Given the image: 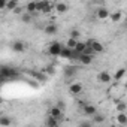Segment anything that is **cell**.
Masks as SVG:
<instances>
[{
  "label": "cell",
  "instance_id": "277c9868",
  "mask_svg": "<svg viewBox=\"0 0 127 127\" xmlns=\"http://www.w3.org/2000/svg\"><path fill=\"white\" fill-rule=\"evenodd\" d=\"M114 79V76L108 72V70H100L97 73V81L100 84H111V81Z\"/></svg>",
  "mask_w": 127,
  "mask_h": 127
},
{
  "label": "cell",
  "instance_id": "d6986e66",
  "mask_svg": "<svg viewBox=\"0 0 127 127\" xmlns=\"http://www.w3.org/2000/svg\"><path fill=\"white\" fill-rule=\"evenodd\" d=\"M58 124H60V121L52 117H48L45 120V127H58Z\"/></svg>",
  "mask_w": 127,
  "mask_h": 127
},
{
  "label": "cell",
  "instance_id": "e0dca14e",
  "mask_svg": "<svg viewBox=\"0 0 127 127\" xmlns=\"http://www.w3.org/2000/svg\"><path fill=\"white\" fill-rule=\"evenodd\" d=\"M79 61L82 63V64H91L93 57H91V54H81L79 55Z\"/></svg>",
  "mask_w": 127,
  "mask_h": 127
},
{
  "label": "cell",
  "instance_id": "ba28073f",
  "mask_svg": "<svg viewBox=\"0 0 127 127\" xmlns=\"http://www.w3.org/2000/svg\"><path fill=\"white\" fill-rule=\"evenodd\" d=\"M11 48H12L14 52H24V51L27 49V45H26V42H23V40H14L12 45H11Z\"/></svg>",
  "mask_w": 127,
  "mask_h": 127
},
{
  "label": "cell",
  "instance_id": "4316f807",
  "mask_svg": "<svg viewBox=\"0 0 127 127\" xmlns=\"http://www.w3.org/2000/svg\"><path fill=\"white\" fill-rule=\"evenodd\" d=\"M81 127H90V124H82Z\"/></svg>",
  "mask_w": 127,
  "mask_h": 127
},
{
  "label": "cell",
  "instance_id": "603a6c76",
  "mask_svg": "<svg viewBox=\"0 0 127 127\" xmlns=\"http://www.w3.org/2000/svg\"><path fill=\"white\" fill-rule=\"evenodd\" d=\"M60 57L61 58H72L73 57V51L64 46V48H63V51H61V54H60Z\"/></svg>",
  "mask_w": 127,
  "mask_h": 127
},
{
  "label": "cell",
  "instance_id": "8fae6325",
  "mask_svg": "<svg viewBox=\"0 0 127 127\" xmlns=\"http://www.w3.org/2000/svg\"><path fill=\"white\" fill-rule=\"evenodd\" d=\"M54 11L57 14H66L69 11V5L64 2H57V3H54Z\"/></svg>",
  "mask_w": 127,
  "mask_h": 127
},
{
  "label": "cell",
  "instance_id": "7c38bea8",
  "mask_svg": "<svg viewBox=\"0 0 127 127\" xmlns=\"http://www.w3.org/2000/svg\"><path fill=\"white\" fill-rule=\"evenodd\" d=\"M24 11L29 12V14H32V15H34L37 12V2H27L24 5Z\"/></svg>",
  "mask_w": 127,
  "mask_h": 127
},
{
  "label": "cell",
  "instance_id": "9c48e42d",
  "mask_svg": "<svg viewBox=\"0 0 127 127\" xmlns=\"http://www.w3.org/2000/svg\"><path fill=\"white\" fill-rule=\"evenodd\" d=\"M82 91H84V87H82L81 82H72V84L69 85V93H72L73 96H78V94H81Z\"/></svg>",
  "mask_w": 127,
  "mask_h": 127
},
{
  "label": "cell",
  "instance_id": "52a82bcc",
  "mask_svg": "<svg viewBox=\"0 0 127 127\" xmlns=\"http://www.w3.org/2000/svg\"><path fill=\"white\" fill-rule=\"evenodd\" d=\"M52 9H54V3H49V2H37V12L49 14Z\"/></svg>",
  "mask_w": 127,
  "mask_h": 127
},
{
  "label": "cell",
  "instance_id": "83f0119b",
  "mask_svg": "<svg viewBox=\"0 0 127 127\" xmlns=\"http://www.w3.org/2000/svg\"><path fill=\"white\" fill-rule=\"evenodd\" d=\"M124 87L127 88V78H126V82H124Z\"/></svg>",
  "mask_w": 127,
  "mask_h": 127
},
{
  "label": "cell",
  "instance_id": "cb8c5ba5",
  "mask_svg": "<svg viewBox=\"0 0 127 127\" xmlns=\"http://www.w3.org/2000/svg\"><path fill=\"white\" fill-rule=\"evenodd\" d=\"M105 120H106V118H105V115H103V114H99V112L93 117V123H94V124H102Z\"/></svg>",
  "mask_w": 127,
  "mask_h": 127
},
{
  "label": "cell",
  "instance_id": "44dd1931",
  "mask_svg": "<svg viewBox=\"0 0 127 127\" xmlns=\"http://www.w3.org/2000/svg\"><path fill=\"white\" fill-rule=\"evenodd\" d=\"M21 21H23V23H24V24H30V23H32V21H33V15H32V14H29V12H26V11H24V12H23V14H21Z\"/></svg>",
  "mask_w": 127,
  "mask_h": 127
},
{
  "label": "cell",
  "instance_id": "2e32d148",
  "mask_svg": "<svg viewBox=\"0 0 127 127\" xmlns=\"http://www.w3.org/2000/svg\"><path fill=\"white\" fill-rule=\"evenodd\" d=\"M17 8H20V3L17 2V0H9V2H6V11L14 12Z\"/></svg>",
  "mask_w": 127,
  "mask_h": 127
},
{
  "label": "cell",
  "instance_id": "30bf717a",
  "mask_svg": "<svg viewBox=\"0 0 127 127\" xmlns=\"http://www.w3.org/2000/svg\"><path fill=\"white\" fill-rule=\"evenodd\" d=\"M82 112H84V115L93 118V117L97 114V108H96L94 105H90V103H88V105H84V106H82Z\"/></svg>",
  "mask_w": 127,
  "mask_h": 127
},
{
  "label": "cell",
  "instance_id": "f1b7e54d",
  "mask_svg": "<svg viewBox=\"0 0 127 127\" xmlns=\"http://www.w3.org/2000/svg\"><path fill=\"white\" fill-rule=\"evenodd\" d=\"M27 127H33V126H27Z\"/></svg>",
  "mask_w": 127,
  "mask_h": 127
},
{
  "label": "cell",
  "instance_id": "7a4b0ae2",
  "mask_svg": "<svg viewBox=\"0 0 127 127\" xmlns=\"http://www.w3.org/2000/svg\"><path fill=\"white\" fill-rule=\"evenodd\" d=\"M96 18L99 21H108L111 18V12L108 11V8H97L96 9Z\"/></svg>",
  "mask_w": 127,
  "mask_h": 127
},
{
  "label": "cell",
  "instance_id": "9a60e30c",
  "mask_svg": "<svg viewBox=\"0 0 127 127\" xmlns=\"http://www.w3.org/2000/svg\"><path fill=\"white\" fill-rule=\"evenodd\" d=\"M0 126L2 127H9L12 126V118L8 115H0Z\"/></svg>",
  "mask_w": 127,
  "mask_h": 127
},
{
  "label": "cell",
  "instance_id": "5b68a950",
  "mask_svg": "<svg viewBox=\"0 0 127 127\" xmlns=\"http://www.w3.org/2000/svg\"><path fill=\"white\" fill-rule=\"evenodd\" d=\"M48 117H52V118L61 121V118H63V108H60V106H51L49 111H48Z\"/></svg>",
  "mask_w": 127,
  "mask_h": 127
},
{
  "label": "cell",
  "instance_id": "d4e9b609",
  "mask_svg": "<svg viewBox=\"0 0 127 127\" xmlns=\"http://www.w3.org/2000/svg\"><path fill=\"white\" fill-rule=\"evenodd\" d=\"M79 36H81V32H79L78 29H72L70 33H69V37H72V39H75V40H78Z\"/></svg>",
  "mask_w": 127,
  "mask_h": 127
},
{
  "label": "cell",
  "instance_id": "ac0fdd59",
  "mask_svg": "<svg viewBox=\"0 0 127 127\" xmlns=\"http://www.w3.org/2000/svg\"><path fill=\"white\" fill-rule=\"evenodd\" d=\"M126 73H127V70H126L124 67H120V69L114 73V79H115V81H121V79L126 76Z\"/></svg>",
  "mask_w": 127,
  "mask_h": 127
},
{
  "label": "cell",
  "instance_id": "5bb4252c",
  "mask_svg": "<svg viewBox=\"0 0 127 127\" xmlns=\"http://www.w3.org/2000/svg\"><path fill=\"white\" fill-rule=\"evenodd\" d=\"M121 20H123V12H121V11H115V12H111V18H109V21H111V23L117 24V23H120Z\"/></svg>",
  "mask_w": 127,
  "mask_h": 127
},
{
  "label": "cell",
  "instance_id": "6da1fadb",
  "mask_svg": "<svg viewBox=\"0 0 127 127\" xmlns=\"http://www.w3.org/2000/svg\"><path fill=\"white\" fill-rule=\"evenodd\" d=\"M63 48H64V46H63L60 42H52V43H49V46H48V54L52 55V57H60Z\"/></svg>",
  "mask_w": 127,
  "mask_h": 127
},
{
  "label": "cell",
  "instance_id": "ffe728a7",
  "mask_svg": "<svg viewBox=\"0 0 127 127\" xmlns=\"http://www.w3.org/2000/svg\"><path fill=\"white\" fill-rule=\"evenodd\" d=\"M64 46H66V48H69V49H72V51H75V49H76V46H78V40H75V39L69 37V39L66 40Z\"/></svg>",
  "mask_w": 127,
  "mask_h": 127
},
{
  "label": "cell",
  "instance_id": "8992f818",
  "mask_svg": "<svg viewBox=\"0 0 127 127\" xmlns=\"http://www.w3.org/2000/svg\"><path fill=\"white\" fill-rule=\"evenodd\" d=\"M0 75H2V78H3V79H6V78H15L18 73H17V70H15V69H12V67L2 66V69H0Z\"/></svg>",
  "mask_w": 127,
  "mask_h": 127
},
{
  "label": "cell",
  "instance_id": "7402d4cb",
  "mask_svg": "<svg viewBox=\"0 0 127 127\" xmlns=\"http://www.w3.org/2000/svg\"><path fill=\"white\" fill-rule=\"evenodd\" d=\"M45 33H46L48 36L55 34V33H57V26H55V24H48V26H45Z\"/></svg>",
  "mask_w": 127,
  "mask_h": 127
},
{
  "label": "cell",
  "instance_id": "4fadbf2b",
  "mask_svg": "<svg viewBox=\"0 0 127 127\" xmlns=\"http://www.w3.org/2000/svg\"><path fill=\"white\" fill-rule=\"evenodd\" d=\"M115 121L118 126H127V114L126 112H117Z\"/></svg>",
  "mask_w": 127,
  "mask_h": 127
},
{
  "label": "cell",
  "instance_id": "484cf974",
  "mask_svg": "<svg viewBox=\"0 0 127 127\" xmlns=\"http://www.w3.org/2000/svg\"><path fill=\"white\" fill-rule=\"evenodd\" d=\"M115 108H117V112H126L127 105H126L124 102H117V103H115Z\"/></svg>",
  "mask_w": 127,
  "mask_h": 127
},
{
  "label": "cell",
  "instance_id": "3957f363",
  "mask_svg": "<svg viewBox=\"0 0 127 127\" xmlns=\"http://www.w3.org/2000/svg\"><path fill=\"white\" fill-rule=\"evenodd\" d=\"M87 43H88V46H90L91 52H96V54H99V52H103V51H105V46H103V43H102V42H99V40H94V39H91V40H88Z\"/></svg>",
  "mask_w": 127,
  "mask_h": 127
}]
</instances>
